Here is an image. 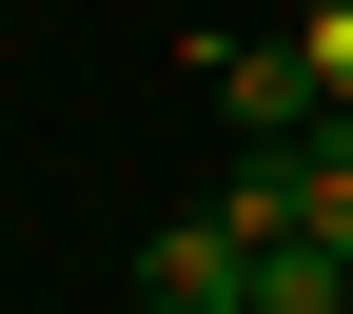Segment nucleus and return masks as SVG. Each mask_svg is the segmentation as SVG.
Returning a JSON list of instances; mask_svg holds the SVG:
<instances>
[{"label":"nucleus","instance_id":"nucleus-4","mask_svg":"<svg viewBox=\"0 0 353 314\" xmlns=\"http://www.w3.org/2000/svg\"><path fill=\"white\" fill-rule=\"evenodd\" d=\"M294 236L353 255V138H294Z\"/></svg>","mask_w":353,"mask_h":314},{"label":"nucleus","instance_id":"nucleus-6","mask_svg":"<svg viewBox=\"0 0 353 314\" xmlns=\"http://www.w3.org/2000/svg\"><path fill=\"white\" fill-rule=\"evenodd\" d=\"M334 138H353V118H334Z\"/></svg>","mask_w":353,"mask_h":314},{"label":"nucleus","instance_id":"nucleus-1","mask_svg":"<svg viewBox=\"0 0 353 314\" xmlns=\"http://www.w3.org/2000/svg\"><path fill=\"white\" fill-rule=\"evenodd\" d=\"M216 118H236V138H334V99H314V59H294V39H216Z\"/></svg>","mask_w":353,"mask_h":314},{"label":"nucleus","instance_id":"nucleus-2","mask_svg":"<svg viewBox=\"0 0 353 314\" xmlns=\"http://www.w3.org/2000/svg\"><path fill=\"white\" fill-rule=\"evenodd\" d=\"M138 314H255V236L236 216H176V236L138 255Z\"/></svg>","mask_w":353,"mask_h":314},{"label":"nucleus","instance_id":"nucleus-5","mask_svg":"<svg viewBox=\"0 0 353 314\" xmlns=\"http://www.w3.org/2000/svg\"><path fill=\"white\" fill-rule=\"evenodd\" d=\"M275 39H294V59H314V99L353 118V0H294V20H275Z\"/></svg>","mask_w":353,"mask_h":314},{"label":"nucleus","instance_id":"nucleus-3","mask_svg":"<svg viewBox=\"0 0 353 314\" xmlns=\"http://www.w3.org/2000/svg\"><path fill=\"white\" fill-rule=\"evenodd\" d=\"M255 314H353V255L334 236H255Z\"/></svg>","mask_w":353,"mask_h":314}]
</instances>
